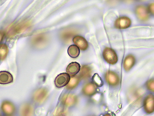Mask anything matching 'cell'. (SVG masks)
Returning <instances> with one entry per match:
<instances>
[{"instance_id": "6da1fadb", "label": "cell", "mask_w": 154, "mask_h": 116, "mask_svg": "<svg viewBox=\"0 0 154 116\" xmlns=\"http://www.w3.org/2000/svg\"><path fill=\"white\" fill-rule=\"evenodd\" d=\"M103 56L105 60L109 63L114 65L118 61V57L115 51L112 49L107 47L103 53Z\"/></svg>"}, {"instance_id": "7a4b0ae2", "label": "cell", "mask_w": 154, "mask_h": 116, "mask_svg": "<svg viewBox=\"0 0 154 116\" xmlns=\"http://www.w3.org/2000/svg\"><path fill=\"white\" fill-rule=\"evenodd\" d=\"M70 81L69 75L67 73H63L58 75L55 80L56 86L61 88L67 85Z\"/></svg>"}, {"instance_id": "3957f363", "label": "cell", "mask_w": 154, "mask_h": 116, "mask_svg": "<svg viewBox=\"0 0 154 116\" xmlns=\"http://www.w3.org/2000/svg\"><path fill=\"white\" fill-rule=\"evenodd\" d=\"M131 23L130 19L126 17L118 18L115 23L116 28L119 29H124L130 27Z\"/></svg>"}, {"instance_id": "277c9868", "label": "cell", "mask_w": 154, "mask_h": 116, "mask_svg": "<svg viewBox=\"0 0 154 116\" xmlns=\"http://www.w3.org/2000/svg\"><path fill=\"white\" fill-rule=\"evenodd\" d=\"M106 79L109 84L112 86L117 85L120 81L118 75L116 73L111 71L107 72L106 75Z\"/></svg>"}, {"instance_id": "5b68a950", "label": "cell", "mask_w": 154, "mask_h": 116, "mask_svg": "<svg viewBox=\"0 0 154 116\" xmlns=\"http://www.w3.org/2000/svg\"><path fill=\"white\" fill-rule=\"evenodd\" d=\"M144 107L145 111L150 114L154 111V97L151 94L149 95L146 98L144 103Z\"/></svg>"}, {"instance_id": "8992f818", "label": "cell", "mask_w": 154, "mask_h": 116, "mask_svg": "<svg viewBox=\"0 0 154 116\" xmlns=\"http://www.w3.org/2000/svg\"><path fill=\"white\" fill-rule=\"evenodd\" d=\"M74 43L82 50H85L88 47V43L85 39L82 36H77L73 39Z\"/></svg>"}, {"instance_id": "52a82bcc", "label": "cell", "mask_w": 154, "mask_h": 116, "mask_svg": "<svg viewBox=\"0 0 154 116\" xmlns=\"http://www.w3.org/2000/svg\"><path fill=\"white\" fill-rule=\"evenodd\" d=\"M13 82V76L11 73L6 71L0 72V84H7Z\"/></svg>"}, {"instance_id": "ba28073f", "label": "cell", "mask_w": 154, "mask_h": 116, "mask_svg": "<svg viewBox=\"0 0 154 116\" xmlns=\"http://www.w3.org/2000/svg\"><path fill=\"white\" fill-rule=\"evenodd\" d=\"M48 95L47 90L45 89H38L35 93L34 99L38 103H42Z\"/></svg>"}, {"instance_id": "9c48e42d", "label": "cell", "mask_w": 154, "mask_h": 116, "mask_svg": "<svg viewBox=\"0 0 154 116\" xmlns=\"http://www.w3.org/2000/svg\"><path fill=\"white\" fill-rule=\"evenodd\" d=\"M80 64L76 62H72L69 64L66 68V72L69 75L73 76L76 75L80 71Z\"/></svg>"}, {"instance_id": "30bf717a", "label": "cell", "mask_w": 154, "mask_h": 116, "mask_svg": "<svg viewBox=\"0 0 154 116\" xmlns=\"http://www.w3.org/2000/svg\"><path fill=\"white\" fill-rule=\"evenodd\" d=\"M2 109L4 113L8 115L13 114L15 110L14 105L11 102L7 101L3 102L2 105Z\"/></svg>"}, {"instance_id": "8fae6325", "label": "cell", "mask_w": 154, "mask_h": 116, "mask_svg": "<svg viewBox=\"0 0 154 116\" xmlns=\"http://www.w3.org/2000/svg\"><path fill=\"white\" fill-rule=\"evenodd\" d=\"M135 62V59L131 55L127 56L125 58L123 63V67L126 71H130L133 67Z\"/></svg>"}, {"instance_id": "7c38bea8", "label": "cell", "mask_w": 154, "mask_h": 116, "mask_svg": "<svg viewBox=\"0 0 154 116\" xmlns=\"http://www.w3.org/2000/svg\"><path fill=\"white\" fill-rule=\"evenodd\" d=\"M21 116H34V111L33 107L28 104H25L21 107L20 110Z\"/></svg>"}, {"instance_id": "4fadbf2b", "label": "cell", "mask_w": 154, "mask_h": 116, "mask_svg": "<svg viewBox=\"0 0 154 116\" xmlns=\"http://www.w3.org/2000/svg\"><path fill=\"white\" fill-rule=\"evenodd\" d=\"M136 11L138 17L140 19L145 20L148 18V11L145 7L143 6H139L137 8Z\"/></svg>"}, {"instance_id": "5bb4252c", "label": "cell", "mask_w": 154, "mask_h": 116, "mask_svg": "<svg viewBox=\"0 0 154 116\" xmlns=\"http://www.w3.org/2000/svg\"><path fill=\"white\" fill-rule=\"evenodd\" d=\"M97 86L94 84L90 83L87 84L84 87L83 91L85 95L91 96L96 92Z\"/></svg>"}, {"instance_id": "9a60e30c", "label": "cell", "mask_w": 154, "mask_h": 116, "mask_svg": "<svg viewBox=\"0 0 154 116\" xmlns=\"http://www.w3.org/2000/svg\"><path fill=\"white\" fill-rule=\"evenodd\" d=\"M68 53L71 57L75 58L79 55L80 52V48L75 45H70L68 48Z\"/></svg>"}, {"instance_id": "2e32d148", "label": "cell", "mask_w": 154, "mask_h": 116, "mask_svg": "<svg viewBox=\"0 0 154 116\" xmlns=\"http://www.w3.org/2000/svg\"><path fill=\"white\" fill-rule=\"evenodd\" d=\"M76 101V97L71 94L65 95L62 99V102L63 104L68 106H70L74 105Z\"/></svg>"}, {"instance_id": "e0dca14e", "label": "cell", "mask_w": 154, "mask_h": 116, "mask_svg": "<svg viewBox=\"0 0 154 116\" xmlns=\"http://www.w3.org/2000/svg\"><path fill=\"white\" fill-rule=\"evenodd\" d=\"M8 46L5 44H0V60H4L6 58L8 53Z\"/></svg>"}, {"instance_id": "ac0fdd59", "label": "cell", "mask_w": 154, "mask_h": 116, "mask_svg": "<svg viewBox=\"0 0 154 116\" xmlns=\"http://www.w3.org/2000/svg\"><path fill=\"white\" fill-rule=\"evenodd\" d=\"M91 69L87 66H83L80 72V76L82 78L85 79L90 76L91 74Z\"/></svg>"}, {"instance_id": "d6986e66", "label": "cell", "mask_w": 154, "mask_h": 116, "mask_svg": "<svg viewBox=\"0 0 154 116\" xmlns=\"http://www.w3.org/2000/svg\"><path fill=\"white\" fill-rule=\"evenodd\" d=\"M79 82V77L75 76L72 77L69 83L67 86V88L69 89H72L78 85Z\"/></svg>"}, {"instance_id": "ffe728a7", "label": "cell", "mask_w": 154, "mask_h": 116, "mask_svg": "<svg viewBox=\"0 0 154 116\" xmlns=\"http://www.w3.org/2000/svg\"><path fill=\"white\" fill-rule=\"evenodd\" d=\"M93 80L97 86L101 87L103 85V82L97 73H95L93 76Z\"/></svg>"}, {"instance_id": "44dd1931", "label": "cell", "mask_w": 154, "mask_h": 116, "mask_svg": "<svg viewBox=\"0 0 154 116\" xmlns=\"http://www.w3.org/2000/svg\"><path fill=\"white\" fill-rule=\"evenodd\" d=\"M147 86L148 89L150 91H154V81L153 80H150L147 83Z\"/></svg>"}, {"instance_id": "7402d4cb", "label": "cell", "mask_w": 154, "mask_h": 116, "mask_svg": "<svg viewBox=\"0 0 154 116\" xmlns=\"http://www.w3.org/2000/svg\"><path fill=\"white\" fill-rule=\"evenodd\" d=\"M149 11L152 14H154V3L151 4L149 7Z\"/></svg>"}, {"instance_id": "603a6c76", "label": "cell", "mask_w": 154, "mask_h": 116, "mask_svg": "<svg viewBox=\"0 0 154 116\" xmlns=\"http://www.w3.org/2000/svg\"><path fill=\"white\" fill-rule=\"evenodd\" d=\"M4 35V32H0V42H1L3 38Z\"/></svg>"}, {"instance_id": "cb8c5ba5", "label": "cell", "mask_w": 154, "mask_h": 116, "mask_svg": "<svg viewBox=\"0 0 154 116\" xmlns=\"http://www.w3.org/2000/svg\"><path fill=\"white\" fill-rule=\"evenodd\" d=\"M103 116H112L110 114H106Z\"/></svg>"}, {"instance_id": "d4e9b609", "label": "cell", "mask_w": 154, "mask_h": 116, "mask_svg": "<svg viewBox=\"0 0 154 116\" xmlns=\"http://www.w3.org/2000/svg\"><path fill=\"white\" fill-rule=\"evenodd\" d=\"M0 116H1V114H0Z\"/></svg>"}]
</instances>
